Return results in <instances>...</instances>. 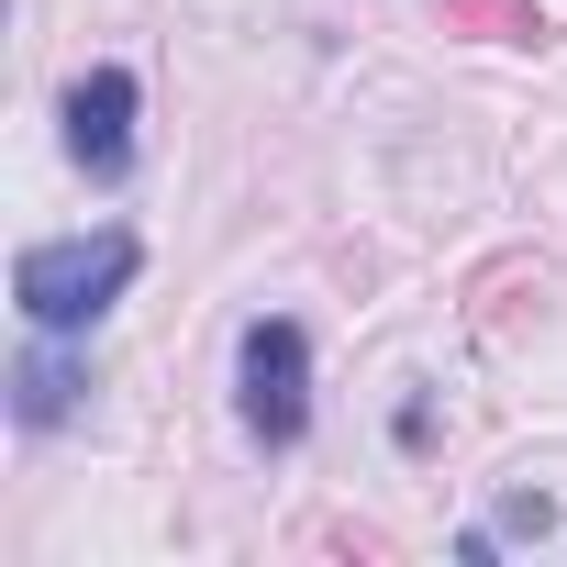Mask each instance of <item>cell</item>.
Masks as SVG:
<instances>
[{
  "instance_id": "1",
  "label": "cell",
  "mask_w": 567,
  "mask_h": 567,
  "mask_svg": "<svg viewBox=\"0 0 567 567\" xmlns=\"http://www.w3.org/2000/svg\"><path fill=\"white\" fill-rule=\"evenodd\" d=\"M123 278H134V234H68V245H23L12 301L45 334H79V323H101L123 301Z\"/></svg>"
},
{
  "instance_id": "2",
  "label": "cell",
  "mask_w": 567,
  "mask_h": 567,
  "mask_svg": "<svg viewBox=\"0 0 567 567\" xmlns=\"http://www.w3.org/2000/svg\"><path fill=\"white\" fill-rule=\"evenodd\" d=\"M245 423L267 434V445H301V423H312V346H301V323H245Z\"/></svg>"
},
{
  "instance_id": "3",
  "label": "cell",
  "mask_w": 567,
  "mask_h": 567,
  "mask_svg": "<svg viewBox=\"0 0 567 567\" xmlns=\"http://www.w3.org/2000/svg\"><path fill=\"white\" fill-rule=\"evenodd\" d=\"M68 156L79 167H134V79L123 68H90L79 90H68Z\"/></svg>"
},
{
  "instance_id": "4",
  "label": "cell",
  "mask_w": 567,
  "mask_h": 567,
  "mask_svg": "<svg viewBox=\"0 0 567 567\" xmlns=\"http://www.w3.org/2000/svg\"><path fill=\"white\" fill-rule=\"evenodd\" d=\"M445 34H478V45H545V12L534 0H434Z\"/></svg>"
},
{
  "instance_id": "5",
  "label": "cell",
  "mask_w": 567,
  "mask_h": 567,
  "mask_svg": "<svg viewBox=\"0 0 567 567\" xmlns=\"http://www.w3.org/2000/svg\"><path fill=\"white\" fill-rule=\"evenodd\" d=\"M12 390H23V423H68L79 368H68V357H23V379H12Z\"/></svg>"
}]
</instances>
